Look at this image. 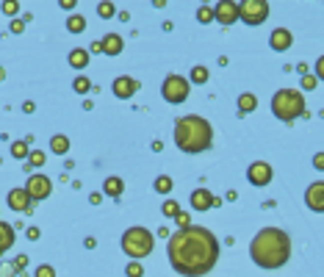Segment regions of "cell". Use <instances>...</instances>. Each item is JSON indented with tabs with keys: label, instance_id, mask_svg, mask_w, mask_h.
<instances>
[{
	"label": "cell",
	"instance_id": "32",
	"mask_svg": "<svg viewBox=\"0 0 324 277\" xmlns=\"http://www.w3.org/2000/svg\"><path fill=\"white\" fill-rule=\"evenodd\" d=\"M34 277H56V269H53V266H48V264H42L39 269L34 272Z\"/></svg>",
	"mask_w": 324,
	"mask_h": 277
},
{
	"label": "cell",
	"instance_id": "34",
	"mask_svg": "<svg viewBox=\"0 0 324 277\" xmlns=\"http://www.w3.org/2000/svg\"><path fill=\"white\" fill-rule=\"evenodd\" d=\"M316 86H318V78H313V75H302V89L310 92V89H316Z\"/></svg>",
	"mask_w": 324,
	"mask_h": 277
},
{
	"label": "cell",
	"instance_id": "1",
	"mask_svg": "<svg viewBox=\"0 0 324 277\" xmlns=\"http://www.w3.org/2000/svg\"><path fill=\"white\" fill-rule=\"evenodd\" d=\"M166 258L178 274L202 277L219 260V238L208 228H200V224L174 230L166 241Z\"/></svg>",
	"mask_w": 324,
	"mask_h": 277
},
{
	"label": "cell",
	"instance_id": "25",
	"mask_svg": "<svg viewBox=\"0 0 324 277\" xmlns=\"http://www.w3.org/2000/svg\"><path fill=\"white\" fill-rule=\"evenodd\" d=\"M161 211H164V216L174 219V216H178V214H180V202H178V200H164Z\"/></svg>",
	"mask_w": 324,
	"mask_h": 277
},
{
	"label": "cell",
	"instance_id": "5",
	"mask_svg": "<svg viewBox=\"0 0 324 277\" xmlns=\"http://www.w3.org/2000/svg\"><path fill=\"white\" fill-rule=\"evenodd\" d=\"M120 244H122V252H125L128 258L142 260V258H147V255L152 252L156 238H152V233L147 228H128L125 233H122Z\"/></svg>",
	"mask_w": 324,
	"mask_h": 277
},
{
	"label": "cell",
	"instance_id": "14",
	"mask_svg": "<svg viewBox=\"0 0 324 277\" xmlns=\"http://www.w3.org/2000/svg\"><path fill=\"white\" fill-rule=\"evenodd\" d=\"M30 202H34V200L28 197L25 188H12V192H8V208H12V211L25 214V211H30Z\"/></svg>",
	"mask_w": 324,
	"mask_h": 277
},
{
	"label": "cell",
	"instance_id": "29",
	"mask_svg": "<svg viewBox=\"0 0 324 277\" xmlns=\"http://www.w3.org/2000/svg\"><path fill=\"white\" fill-rule=\"evenodd\" d=\"M125 274H128V277H142V274H144V266L138 264V260H130V264L125 266Z\"/></svg>",
	"mask_w": 324,
	"mask_h": 277
},
{
	"label": "cell",
	"instance_id": "33",
	"mask_svg": "<svg viewBox=\"0 0 324 277\" xmlns=\"http://www.w3.org/2000/svg\"><path fill=\"white\" fill-rule=\"evenodd\" d=\"M174 222L180 224V230H183V228H192V216H188L186 211H180L178 216H174Z\"/></svg>",
	"mask_w": 324,
	"mask_h": 277
},
{
	"label": "cell",
	"instance_id": "17",
	"mask_svg": "<svg viewBox=\"0 0 324 277\" xmlns=\"http://www.w3.org/2000/svg\"><path fill=\"white\" fill-rule=\"evenodd\" d=\"M102 192H106V197H120L122 192H125V180L122 178H116V175H111V178H106V183H102Z\"/></svg>",
	"mask_w": 324,
	"mask_h": 277
},
{
	"label": "cell",
	"instance_id": "8",
	"mask_svg": "<svg viewBox=\"0 0 324 277\" xmlns=\"http://www.w3.org/2000/svg\"><path fill=\"white\" fill-rule=\"evenodd\" d=\"M272 178H274V172H272V166L266 161H255V164H250V169H246V180H250L252 186H258V188L269 186Z\"/></svg>",
	"mask_w": 324,
	"mask_h": 277
},
{
	"label": "cell",
	"instance_id": "24",
	"mask_svg": "<svg viewBox=\"0 0 324 277\" xmlns=\"http://www.w3.org/2000/svg\"><path fill=\"white\" fill-rule=\"evenodd\" d=\"M172 186H174V183H172V178H169V175H158L156 183H152V188H156L158 194H172Z\"/></svg>",
	"mask_w": 324,
	"mask_h": 277
},
{
	"label": "cell",
	"instance_id": "2",
	"mask_svg": "<svg viewBox=\"0 0 324 277\" xmlns=\"http://www.w3.org/2000/svg\"><path fill=\"white\" fill-rule=\"evenodd\" d=\"M250 258L260 269H280L291 258V238L280 228H264L250 244Z\"/></svg>",
	"mask_w": 324,
	"mask_h": 277
},
{
	"label": "cell",
	"instance_id": "10",
	"mask_svg": "<svg viewBox=\"0 0 324 277\" xmlns=\"http://www.w3.org/2000/svg\"><path fill=\"white\" fill-rule=\"evenodd\" d=\"M214 20L219 25H233L238 20V3L236 0H222L214 6Z\"/></svg>",
	"mask_w": 324,
	"mask_h": 277
},
{
	"label": "cell",
	"instance_id": "3",
	"mask_svg": "<svg viewBox=\"0 0 324 277\" xmlns=\"http://www.w3.org/2000/svg\"><path fill=\"white\" fill-rule=\"evenodd\" d=\"M210 142H214V128L202 116L188 114L174 122V144H178V150L188 152V156H197V152L208 150Z\"/></svg>",
	"mask_w": 324,
	"mask_h": 277
},
{
	"label": "cell",
	"instance_id": "11",
	"mask_svg": "<svg viewBox=\"0 0 324 277\" xmlns=\"http://www.w3.org/2000/svg\"><path fill=\"white\" fill-rule=\"evenodd\" d=\"M188 202H192L194 211H210L214 205H222V200L216 197V194H210L208 188H194L192 197H188Z\"/></svg>",
	"mask_w": 324,
	"mask_h": 277
},
{
	"label": "cell",
	"instance_id": "12",
	"mask_svg": "<svg viewBox=\"0 0 324 277\" xmlns=\"http://www.w3.org/2000/svg\"><path fill=\"white\" fill-rule=\"evenodd\" d=\"M305 205L310 208L313 214L324 211V180H316L305 188Z\"/></svg>",
	"mask_w": 324,
	"mask_h": 277
},
{
	"label": "cell",
	"instance_id": "43",
	"mask_svg": "<svg viewBox=\"0 0 324 277\" xmlns=\"http://www.w3.org/2000/svg\"><path fill=\"white\" fill-rule=\"evenodd\" d=\"M316 70H318V78L324 75V58H318V64H316Z\"/></svg>",
	"mask_w": 324,
	"mask_h": 277
},
{
	"label": "cell",
	"instance_id": "21",
	"mask_svg": "<svg viewBox=\"0 0 324 277\" xmlns=\"http://www.w3.org/2000/svg\"><path fill=\"white\" fill-rule=\"evenodd\" d=\"M236 106H238V114H250V111H255V106H258V97L250 94V92H246V94H238V102H236Z\"/></svg>",
	"mask_w": 324,
	"mask_h": 277
},
{
	"label": "cell",
	"instance_id": "30",
	"mask_svg": "<svg viewBox=\"0 0 324 277\" xmlns=\"http://www.w3.org/2000/svg\"><path fill=\"white\" fill-rule=\"evenodd\" d=\"M197 20H200V22H202V25L214 22V8H210V6H202V8H200V12H197Z\"/></svg>",
	"mask_w": 324,
	"mask_h": 277
},
{
	"label": "cell",
	"instance_id": "36",
	"mask_svg": "<svg viewBox=\"0 0 324 277\" xmlns=\"http://www.w3.org/2000/svg\"><path fill=\"white\" fill-rule=\"evenodd\" d=\"M17 3H12V0H8V3H3V12H6V14H17Z\"/></svg>",
	"mask_w": 324,
	"mask_h": 277
},
{
	"label": "cell",
	"instance_id": "9",
	"mask_svg": "<svg viewBox=\"0 0 324 277\" xmlns=\"http://www.w3.org/2000/svg\"><path fill=\"white\" fill-rule=\"evenodd\" d=\"M25 192H28L30 200H48L50 192H53V183H50V178H44V175H30Z\"/></svg>",
	"mask_w": 324,
	"mask_h": 277
},
{
	"label": "cell",
	"instance_id": "20",
	"mask_svg": "<svg viewBox=\"0 0 324 277\" xmlns=\"http://www.w3.org/2000/svg\"><path fill=\"white\" fill-rule=\"evenodd\" d=\"M50 150H53L56 156H66V152H70V138H66L64 133H56V136L50 138Z\"/></svg>",
	"mask_w": 324,
	"mask_h": 277
},
{
	"label": "cell",
	"instance_id": "28",
	"mask_svg": "<svg viewBox=\"0 0 324 277\" xmlns=\"http://www.w3.org/2000/svg\"><path fill=\"white\" fill-rule=\"evenodd\" d=\"M28 144H25V142H14V144H12V156L14 158H28Z\"/></svg>",
	"mask_w": 324,
	"mask_h": 277
},
{
	"label": "cell",
	"instance_id": "22",
	"mask_svg": "<svg viewBox=\"0 0 324 277\" xmlns=\"http://www.w3.org/2000/svg\"><path fill=\"white\" fill-rule=\"evenodd\" d=\"M66 30H70V34H84V30H86V20L80 17V14L66 17Z\"/></svg>",
	"mask_w": 324,
	"mask_h": 277
},
{
	"label": "cell",
	"instance_id": "31",
	"mask_svg": "<svg viewBox=\"0 0 324 277\" xmlns=\"http://www.w3.org/2000/svg\"><path fill=\"white\" fill-rule=\"evenodd\" d=\"M97 14H100L102 20H111L114 17V3H100V6H97Z\"/></svg>",
	"mask_w": 324,
	"mask_h": 277
},
{
	"label": "cell",
	"instance_id": "26",
	"mask_svg": "<svg viewBox=\"0 0 324 277\" xmlns=\"http://www.w3.org/2000/svg\"><path fill=\"white\" fill-rule=\"evenodd\" d=\"M72 89L78 92V94H86V92L92 89V80L86 78V75H78V78L72 80Z\"/></svg>",
	"mask_w": 324,
	"mask_h": 277
},
{
	"label": "cell",
	"instance_id": "15",
	"mask_svg": "<svg viewBox=\"0 0 324 277\" xmlns=\"http://www.w3.org/2000/svg\"><path fill=\"white\" fill-rule=\"evenodd\" d=\"M291 30H286V28H274L272 30V36H269V44H272V50H277V53H282V50H288L291 48Z\"/></svg>",
	"mask_w": 324,
	"mask_h": 277
},
{
	"label": "cell",
	"instance_id": "38",
	"mask_svg": "<svg viewBox=\"0 0 324 277\" xmlns=\"http://www.w3.org/2000/svg\"><path fill=\"white\" fill-rule=\"evenodd\" d=\"M89 202H92V205H100V202H102V194H92Z\"/></svg>",
	"mask_w": 324,
	"mask_h": 277
},
{
	"label": "cell",
	"instance_id": "44",
	"mask_svg": "<svg viewBox=\"0 0 324 277\" xmlns=\"http://www.w3.org/2000/svg\"><path fill=\"white\" fill-rule=\"evenodd\" d=\"M0 78H3V70H0Z\"/></svg>",
	"mask_w": 324,
	"mask_h": 277
},
{
	"label": "cell",
	"instance_id": "27",
	"mask_svg": "<svg viewBox=\"0 0 324 277\" xmlns=\"http://www.w3.org/2000/svg\"><path fill=\"white\" fill-rule=\"evenodd\" d=\"M44 161H48V156H44L42 150H30L28 152V164H30V166H44Z\"/></svg>",
	"mask_w": 324,
	"mask_h": 277
},
{
	"label": "cell",
	"instance_id": "42",
	"mask_svg": "<svg viewBox=\"0 0 324 277\" xmlns=\"http://www.w3.org/2000/svg\"><path fill=\"white\" fill-rule=\"evenodd\" d=\"M89 53H102V48H100V42H94V44H92V48H89Z\"/></svg>",
	"mask_w": 324,
	"mask_h": 277
},
{
	"label": "cell",
	"instance_id": "7",
	"mask_svg": "<svg viewBox=\"0 0 324 277\" xmlns=\"http://www.w3.org/2000/svg\"><path fill=\"white\" fill-rule=\"evenodd\" d=\"M238 20L244 25H264L269 20V3L266 0H241Z\"/></svg>",
	"mask_w": 324,
	"mask_h": 277
},
{
	"label": "cell",
	"instance_id": "13",
	"mask_svg": "<svg viewBox=\"0 0 324 277\" xmlns=\"http://www.w3.org/2000/svg\"><path fill=\"white\" fill-rule=\"evenodd\" d=\"M111 89H114V94L120 97V100H130V97L138 92V80L130 78V75H120V78L114 80V86H111Z\"/></svg>",
	"mask_w": 324,
	"mask_h": 277
},
{
	"label": "cell",
	"instance_id": "37",
	"mask_svg": "<svg viewBox=\"0 0 324 277\" xmlns=\"http://www.w3.org/2000/svg\"><path fill=\"white\" fill-rule=\"evenodd\" d=\"M28 238H30V241L39 238V228H28Z\"/></svg>",
	"mask_w": 324,
	"mask_h": 277
},
{
	"label": "cell",
	"instance_id": "39",
	"mask_svg": "<svg viewBox=\"0 0 324 277\" xmlns=\"http://www.w3.org/2000/svg\"><path fill=\"white\" fill-rule=\"evenodd\" d=\"M25 260H28V258H25V255H20V258H17V264H14V266H17V269L22 272V269H25Z\"/></svg>",
	"mask_w": 324,
	"mask_h": 277
},
{
	"label": "cell",
	"instance_id": "23",
	"mask_svg": "<svg viewBox=\"0 0 324 277\" xmlns=\"http://www.w3.org/2000/svg\"><path fill=\"white\" fill-rule=\"evenodd\" d=\"M188 84H194V86H202V84H208V70H205V66H192V75H188Z\"/></svg>",
	"mask_w": 324,
	"mask_h": 277
},
{
	"label": "cell",
	"instance_id": "41",
	"mask_svg": "<svg viewBox=\"0 0 324 277\" xmlns=\"http://www.w3.org/2000/svg\"><path fill=\"white\" fill-rule=\"evenodd\" d=\"M61 8H75V0H61Z\"/></svg>",
	"mask_w": 324,
	"mask_h": 277
},
{
	"label": "cell",
	"instance_id": "6",
	"mask_svg": "<svg viewBox=\"0 0 324 277\" xmlns=\"http://www.w3.org/2000/svg\"><path fill=\"white\" fill-rule=\"evenodd\" d=\"M188 92H192V84H188V78H183V75H166L164 84H161V97L166 102H172V106L186 100Z\"/></svg>",
	"mask_w": 324,
	"mask_h": 277
},
{
	"label": "cell",
	"instance_id": "18",
	"mask_svg": "<svg viewBox=\"0 0 324 277\" xmlns=\"http://www.w3.org/2000/svg\"><path fill=\"white\" fill-rule=\"evenodd\" d=\"M12 247H14V228L0 222V255H6Z\"/></svg>",
	"mask_w": 324,
	"mask_h": 277
},
{
	"label": "cell",
	"instance_id": "4",
	"mask_svg": "<svg viewBox=\"0 0 324 277\" xmlns=\"http://www.w3.org/2000/svg\"><path fill=\"white\" fill-rule=\"evenodd\" d=\"M272 114H274L280 122L291 125L294 120H300V116L305 114V97H302L296 89L274 92V97H272Z\"/></svg>",
	"mask_w": 324,
	"mask_h": 277
},
{
	"label": "cell",
	"instance_id": "19",
	"mask_svg": "<svg viewBox=\"0 0 324 277\" xmlns=\"http://www.w3.org/2000/svg\"><path fill=\"white\" fill-rule=\"evenodd\" d=\"M70 66H75V70H86V64H89V50H84V48H75L70 53Z\"/></svg>",
	"mask_w": 324,
	"mask_h": 277
},
{
	"label": "cell",
	"instance_id": "40",
	"mask_svg": "<svg viewBox=\"0 0 324 277\" xmlns=\"http://www.w3.org/2000/svg\"><path fill=\"white\" fill-rule=\"evenodd\" d=\"M313 164H316V166H318V169H322V166H324V156H322V152H318V156H316V158H313Z\"/></svg>",
	"mask_w": 324,
	"mask_h": 277
},
{
	"label": "cell",
	"instance_id": "16",
	"mask_svg": "<svg viewBox=\"0 0 324 277\" xmlns=\"http://www.w3.org/2000/svg\"><path fill=\"white\" fill-rule=\"evenodd\" d=\"M100 48H102V53H106V56H120L122 48H125V39H122L120 34H108V36H102Z\"/></svg>",
	"mask_w": 324,
	"mask_h": 277
},
{
	"label": "cell",
	"instance_id": "35",
	"mask_svg": "<svg viewBox=\"0 0 324 277\" xmlns=\"http://www.w3.org/2000/svg\"><path fill=\"white\" fill-rule=\"evenodd\" d=\"M22 28H25V20H12V30H14V34H22Z\"/></svg>",
	"mask_w": 324,
	"mask_h": 277
}]
</instances>
